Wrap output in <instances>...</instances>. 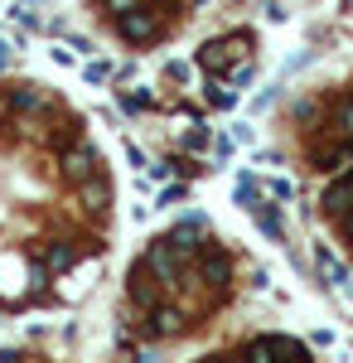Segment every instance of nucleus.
I'll list each match as a JSON object with an SVG mask.
<instances>
[{
    "mask_svg": "<svg viewBox=\"0 0 353 363\" xmlns=\"http://www.w3.org/2000/svg\"><path fill=\"white\" fill-rule=\"evenodd\" d=\"M160 15L155 10H145V5H136V10H126V15H116V34L126 39V44H155L160 39Z\"/></svg>",
    "mask_w": 353,
    "mask_h": 363,
    "instance_id": "nucleus-1",
    "label": "nucleus"
},
{
    "mask_svg": "<svg viewBox=\"0 0 353 363\" xmlns=\"http://www.w3.org/2000/svg\"><path fill=\"white\" fill-rule=\"evenodd\" d=\"M97 165H102V160H97V150H92L87 140L68 145V150L58 155V174H63L68 184H82V179H92V174H97Z\"/></svg>",
    "mask_w": 353,
    "mask_h": 363,
    "instance_id": "nucleus-2",
    "label": "nucleus"
},
{
    "mask_svg": "<svg viewBox=\"0 0 353 363\" xmlns=\"http://www.w3.org/2000/svg\"><path fill=\"white\" fill-rule=\"evenodd\" d=\"M145 267H150V272H155V281H160V286H179V272H184V257H179V252L169 247V242H150V247H145Z\"/></svg>",
    "mask_w": 353,
    "mask_h": 363,
    "instance_id": "nucleus-3",
    "label": "nucleus"
},
{
    "mask_svg": "<svg viewBox=\"0 0 353 363\" xmlns=\"http://www.w3.org/2000/svg\"><path fill=\"white\" fill-rule=\"evenodd\" d=\"M237 54H247V34H237V39H208V44L198 49V63H203L208 73H223V68H232Z\"/></svg>",
    "mask_w": 353,
    "mask_h": 363,
    "instance_id": "nucleus-4",
    "label": "nucleus"
},
{
    "mask_svg": "<svg viewBox=\"0 0 353 363\" xmlns=\"http://www.w3.org/2000/svg\"><path fill=\"white\" fill-rule=\"evenodd\" d=\"M126 296H131V306H136V310H155V306H160V286H155V277H150L145 262L131 267V277H126Z\"/></svg>",
    "mask_w": 353,
    "mask_h": 363,
    "instance_id": "nucleus-5",
    "label": "nucleus"
},
{
    "mask_svg": "<svg viewBox=\"0 0 353 363\" xmlns=\"http://www.w3.org/2000/svg\"><path fill=\"white\" fill-rule=\"evenodd\" d=\"M198 281H203L208 291H228V286H232V257H228V252H203V257H198Z\"/></svg>",
    "mask_w": 353,
    "mask_h": 363,
    "instance_id": "nucleus-6",
    "label": "nucleus"
},
{
    "mask_svg": "<svg viewBox=\"0 0 353 363\" xmlns=\"http://www.w3.org/2000/svg\"><path fill=\"white\" fill-rule=\"evenodd\" d=\"M271 354H286V359H305L310 349L300 339H281V335H267V339H252L247 344V359H271Z\"/></svg>",
    "mask_w": 353,
    "mask_h": 363,
    "instance_id": "nucleus-7",
    "label": "nucleus"
},
{
    "mask_svg": "<svg viewBox=\"0 0 353 363\" xmlns=\"http://www.w3.org/2000/svg\"><path fill=\"white\" fill-rule=\"evenodd\" d=\"M73 189H78V203L87 208V213H107V203H111V184L102 179V174L82 179V184H73Z\"/></svg>",
    "mask_w": 353,
    "mask_h": 363,
    "instance_id": "nucleus-8",
    "label": "nucleus"
},
{
    "mask_svg": "<svg viewBox=\"0 0 353 363\" xmlns=\"http://www.w3.org/2000/svg\"><path fill=\"white\" fill-rule=\"evenodd\" d=\"M5 107H10V112H39V107H49V92L34 87V83H20V87L5 92Z\"/></svg>",
    "mask_w": 353,
    "mask_h": 363,
    "instance_id": "nucleus-9",
    "label": "nucleus"
},
{
    "mask_svg": "<svg viewBox=\"0 0 353 363\" xmlns=\"http://www.w3.org/2000/svg\"><path fill=\"white\" fill-rule=\"evenodd\" d=\"M198 228H203V218H184V223L174 228L164 242L179 252V257H194V252H203V242H198Z\"/></svg>",
    "mask_w": 353,
    "mask_h": 363,
    "instance_id": "nucleus-10",
    "label": "nucleus"
},
{
    "mask_svg": "<svg viewBox=\"0 0 353 363\" xmlns=\"http://www.w3.org/2000/svg\"><path fill=\"white\" fill-rule=\"evenodd\" d=\"M325 208L334 213V218H344V213L353 208V169L344 174V179H334V184L325 189Z\"/></svg>",
    "mask_w": 353,
    "mask_h": 363,
    "instance_id": "nucleus-11",
    "label": "nucleus"
},
{
    "mask_svg": "<svg viewBox=\"0 0 353 363\" xmlns=\"http://www.w3.org/2000/svg\"><path fill=\"white\" fill-rule=\"evenodd\" d=\"M150 335H160V339L184 335V315L169 310V306H155V310H150Z\"/></svg>",
    "mask_w": 353,
    "mask_h": 363,
    "instance_id": "nucleus-12",
    "label": "nucleus"
},
{
    "mask_svg": "<svg viewBox=\"0 0 353 363\" xmlns=\"http://www.w3.org/2000/svg\"><path fill=\"white\" fill-rule=\"evenodd\" d=\"M73 262H78V247H73V242H49V247H44V272H49V277L68 272Z\"/></svg>",
    "mask_w": 353,
    "mask_h": 363,
    "instance_id": "nucleus-13",
    "label": "nucleus"
},
{
    "mask_svg": "<svg viewBox=\"0 0 353 363\" xmlns=\"http://www.w3.org/2000/svg\"><path fill=\"white\" fill-rule=\"evenodd\" d=\"M252 218H257V228H262V233H267L271 242H281V238H286V223H281V213H276V203L267 208V203L257 199V203H252Z\"/></svg>",
    "mask_w": 353,
    "mask_h": 363,
    "instance_id": "nucleus-14",
    "label": "nucleus"
},
{
    "mask_svg": "<svg viewBox=\"0 0 353 363\" xmlns=\"http://www.w3.org/2000/svg\"><path fill=\"white\" fill-rule=\"evenodd\" d=\"M315 262H320V277H325L329 286H344V281H349V267H344V262H339V257H334L329 247L315 252Z\"/></svg>",
    "mask_w": 353,
    "mask_h": 363,
    "instance_id": "nucleus-15",
    "label": "nucleus"
},
{
    "mask_svg": "<svg viewBox=\"0 0 353 363\" xmlns=\"http://www.w3.org/2000/svg\"><path fill=\"white\" fill-rule=\"evenodd\" d=\"M329 131L339 140H353V97H344L339 107H334V116H329Z\"/></svg>",
    "mask_w": 353,
    "mask_h": 363,
    "instance_id": "nucleus-16",
    "label": "nucleus"
},
{
    "mask_svg": "<svg viewBox=\"0 0 353 363\" xmlns=\"http://www.w3.org/2000/svg\"><path fill=\"white\" fill-rule=\"evenodd\" d=\"M232 199H237V203H242V208H252V203H257V179H252V174H237V184H232Z\"/></svg>",
    "mask_w": 353,
    "mask_h": 363,
    "instance_id": "nucleus-17",
    "label": "nucleus"
},
{
    "mask_svg": "<svg viewBox=\"0 0 353 363\" xmlns=\"http://www.w3.org/2000/svg\"><path fill=\"white\" fill-rule=\"evenodd\" d=\"M208 102H213L218 112H232V107H237V87H232V92H228V87H208Z\"/></svg>",
    "mask_w": 353,
    "mask_h": 363,
    "instance_id": "nucleus-18",
    "label": "nucleus"
},
{
    "mask_svg": "<svg viewBox=\"0 0 353 363\" xmlns=\"http://www.w3.org/2000/svg\"><path fill=\"white\" fill-rule=\"evenodd\" d=\"M150 102H155V97H150L145 87H136V92H121V107H126V112H145Z\"/></svg>",
    "mask_w": 353,
    "mask_h": 363,
    "instance_id": "nucleus-19",
    "label": "nucleus"
},
{
    "mask_svg": "<svg viewBox=\"0 0 353 363\" xmlns=\"http://www.w3.org/2000/svg\"><path fill=\"white\" fill-rule=\"evenodd\" d=\"M252 78H257V68H252V63H237V68H232V87H237V92H242Z\"/></svg>",
    "mask_w": 353,
    "mask_h": 363,
    "instance_id": "nucleus-20",
    "label": "nucleus"
},
{
    "mask_svg": "<svg viewBox=\"0 0 353 363\" xmlns=\"http://www.w3.org/2000/svg\"><path fill=\"white\" fill-rule=\"evenodd\" d=\"M267 194H271V199H291V194H296V184H291V179H267Z\"/></svg>",
    "mask_w": 353,
    "mask_h": 363,
    "instance_id": "nucleus-21",
    "label": "nucleus"
},
{
    "mask_svg": "<svg viewBox=\"0 0 353 363\" xmlns=\"http://www.w3.org/2000/svg\"><path fill=\"white\" fill-rule=\"evenodd\" d=\"M111 78V63H87V83H107Z\"/></svg>",
    "mask_w": 353,
    "mask_h": 363,
    "instance_id": "nucleus-22",
    "label": "nucleus"
},
{
    "mask_svg": "<svg viewBox=\"0 0 353 363\" xmlns=\"http://www.w3.org/2000/svg\"><path fill=\"white\" fill-rule=\"evenodd\" d=\"M232 140H257V126H252V121H237V126H232Z\"/></svg>",
    "mask_w": 353,
    "mask_h": 363,
    "instance_id": "nucleus-23",
    "label": "nucleus"
},
{
    "mask_svg": "<svg viewBox=\"0 0 353 363\" xmlns=\"http://www.w3.org/2000/svg\"><path fill=\"white\" fill-rule=\"evenodd\" d=\"M102 5H107V10H111V15H126V10H136V5H140V0H102Z\"/></svg>",
    "mask_w": 353,
    "mask_h": 363,
    "instance_id": "nucleus-24",
    "label": "nucleus"
},
{
    "mask_svg": "<svg viewBox=\"0 0 353 363\" xmlns=\"http://www.w3.org/2000/svg\"><path fill=\"white\" fill-rule=\"evenodd\" d=\"M179 199H184V189H179V184H169V189L160 194V208H169V203H179Z\"/></svg>",
    "mask_w": 353,
    "mask_h": 363,
    "instance_id": "nucleus-25",
    "label": "nucleus"
},
{
    "mask_svg": "<svg viewBox=\"0 0 353 363\" xmlns=\"http://www.w3.org/2000/svg\"><path fill=\"white\" fill-rule=\"evenodd\" d=\"M5 58H10V44H5V39H0V63H5Z\"/></svg>",
    "mask_w": 353,
    "mask_h": 363,
    "instance_id": "nucleus-26",
    "label": "nucleus"
},
{
    "mask_svg": "<svg viewBox=\"0 0 353 363\" xmlns=\"http://www.w3.org/2000/svg\"><path fill=\"white\" fill-rule=\"evenodd\" d=\"M344 291H349V296H353V281H344Z\"/></svg>",
    "mask_w": 353,
    "mask_h": 363,
    "instance_id": "nucleus-27",
    "label": "nucleus"
}]
</instances>
